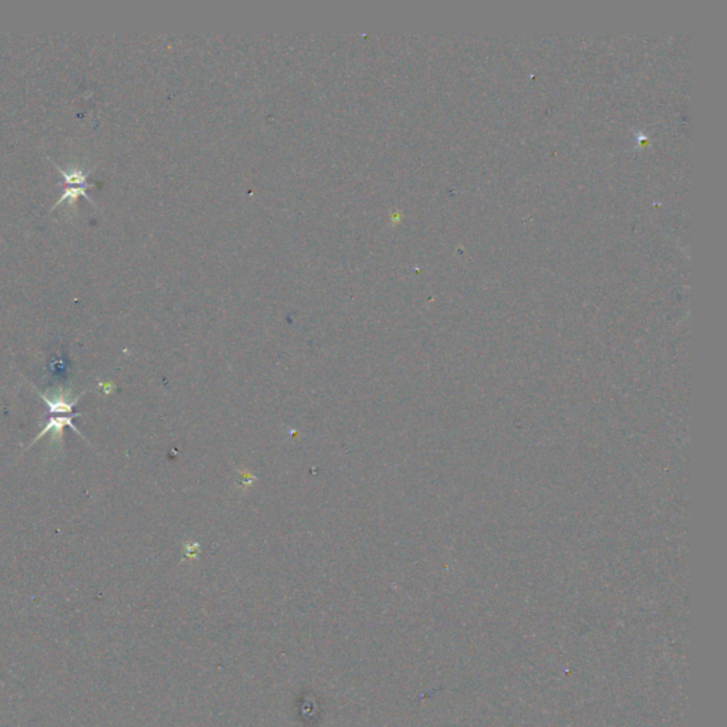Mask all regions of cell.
<instances>
[{"label":"cell","mask_w":727,"mask_h":727,"mask_svg":"<svg viewBox=\"0 0 727 727\" xmlns=\"http://www.w3.org/2000/svg\"><path fill=\"white\" fill-rule=\"evenodd\" d=\"M40 396L44 400V402L47 404V406L50 408V412L52 413H60V415H74L73 413V408L76 406V404L80 401V396H76L74 400H70V395L67 393H63V392H57V393H41L40 392ZM76 416V415H74Z\"/></svg>","instance_id":"6da1fadb"},{"label":"cell","mask_w":727,"mask_h":727,"mask_svg":"<svg viewBox=\"0 0 727 727\" xmlns=\"http://www.w3.org/2000/svg\"><path fill=\"white\" fill-rule=\"evenodd\" d=\"M91 186H93V185H87V186H76V188H74V186H67V188H65V189L63 191V195H61V197H60V199H58V201H57V202H56V204L53 205V208H52V209L54 210V209H56V208H58V206H60V205H61V204H63L64 201H69V202H70L72 205H76V199H77V197H80V196H84V197H85V199H87L88 202H91V204H93L94 206H97L96 201H94V199H93V197H91L90 195H88V193H87V191H85L87 188H91Z\"/></svg>","instance_id":"7a4b0ae2"},{"label":"cell","mask_w":727,"mask_h":727,"mask_svg":"<svg viewBox=\"0 0 727 727\" xmlns=\"http://www.w3.org/2000/svg\"><path fill=\"white\" fill-rule=\"evenodd\" d=\"M52 162H53V161H52ZM53 165H54L56 169L64 176V184H65V186H72V185L87 186V185H90V184H87V178L91 175L93 169H91V171H87V172H84L83 169L65 171V169H63L60 165H57V164H54V162H53Z\"/></svg>","instance_id":"3957f363"}]
</instances>
